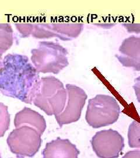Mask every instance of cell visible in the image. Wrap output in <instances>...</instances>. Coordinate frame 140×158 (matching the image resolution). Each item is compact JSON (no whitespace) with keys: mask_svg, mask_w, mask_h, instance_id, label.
<instances>
[{"mask_svg":"<svg viewBox=\"0 0 140 158\" xmlns=\"http://www.w3.org/2000/svg\"><path fill=\"white\" fill-rule=\"evenodd\" d=\"M133 88L137 100L140 103V76L135 80V83Z\"/></svg>","mask_w":140,"mask_h":158,"instance_id":"cell-16","label":"cell"},{"mask_svg":"<svg viewBox=\"0 0 140 158\" xmlns=\"http://www.w3.org/2000/svg\"><path fill=\"white\" fill-rule=\"evenodd\" d=\"M42 135L34 128L22 126L13 130L6 142L11 152L18 158L34 157L41 147Z\"/></svg>","mask_w":140,"mask_h":158,"instance_id":"cell-6","label":"cell"},{"mask_svg":"<svg viewBox=\"0 0 140 158\" xmlns=\"http://www.w3.org/2000/svg\"><path fill=\"white\" fill-rule=\"evenodd\" d=\"M2 54L0 53V69H1V68H2V62H3V59H2Z\"/></svg>","mask_w":140,"mask_h":158,"instance_id":"cell-18","label":"cell"},{"mask_svg":"<svg viewBox=\"0 0 140 158\" xmlns=\"http://www.w3.org/2000/svg\"><path fill=\"white\" fill-rule=\"evenodd\" d=\"M80 152L68 139L60 137L46 143L42 158H78Z\"/></svg>","mask_w":140,"mask_h":158,"instance_id":"cell-10","label":"cell"},{"mask_svg":"<svg viewBox=\"0 0 140 158\" xmlns=\"http://www.w3.org/2000/svg\"><path fill=\"white\" fill-rule=\"evenodd\" d=\"M128 141L130 147L140 148V121H134L130 125Z\"/></svg>","mask_w":140,"mask_h":158,"instance_id":"cell-13","label":"cell"},{"mask_svg":"<svg viewBox=\"0 0 140 158\" xmlns=\"http://www.w3.org/2000/svg\"><path fill=\"white\" fill-rule=\"evenodd\" d=\"M13 43L14 32L11 25L8 23H0V53H6Z\"/></svg>","mask_w":140,"mask_h":158,"instance_id":"cell-12","label":"cell"},{"mask_svg":"<svg viewBox=\"0 0 140 158\" xmlns=\"http://www.w3.org/2000/svg\"><path fill=\"white\" fill-rule=\"evenodd\" d=\"M10 125V114L8 107L0 102V138L4 136Z\"/></svg>","mask_w":140,"mask_h":158,"instance_id":"cell-14","label":"cell"},{"mask_svg":"<svg viewBox=\"0 0 140 158\" xmlns=\"http://www.w3.org/2000/svg\"><path fill=\"white\" fill-rule=\"evenodd\" d=\"M66 89L67 93L66 106L62 113L55 116L60 127L78 121L88 98L85 91L75 85L67 84Z\"/></svg>","mask_w":140,"mask_h":158,"instance_id":"cell-8","label":"cell"},{"mask_svg":"<svg viewBox=\"0 0 140 158\" xmlns=\"http://www.w3.org/2000/svg\"><path fill=\"white\" fill-rule=\"evenodd\" d=\"M122 158H140V151L135 150L129 151Z\"/></svg>","mask_w":140,"mask_h":158,"instance_id":"cell-17","label":"cell"},{"mask_svg":"<svg viewBox=\"0 0 140 158\" xmlns=\"http://www.w3.org/2000/svg\"><path fill=\"white\" fill-rule=\"evenodd\" d=\"M68 51L60 44L41 41L31 51V61L39 73L57 74L69 64Z\"/></svg>","mask_w":140,"mask_h":158,"instance_id":"cell-4","label":"cell"},{"mask_svg":"<svg viewBox=\"0 0 140 158\" xmlns=\"http://www.w3.org/2000/svg\"><path fill=\"white\" fill-rule=\"evenodd\" d=\"M116 57L124 67L140 71V37L131 36L124 40Z\"/></svg>","mask_w":140,"mask_h":158,"instance_id":"cell-9","label":"cell"},{"mask_svg":"<svg viewBox=\"0 0 140 158\" xmlns=\"http://www.w3.org/2000/svg\"><path fill=\"white\" fill-rule=\"evenodd\" d=\"M17 30L23 38L32 36L36 39L57 38L64 41L77 38L82 32L81 23H17Z\"/></svg>","mask_w":140,"mask_h":158,"instance_id":"cell-3","label":"cell"},{"mask_svg":"<svg viewBox=\"0 0 140 158\" xmlns=\"http://www.w3.org/2000/svg\"><path fill=\"white\" fill-rule=\"evenodd\" d=\"M15 128L29 126L37 130L40 135H43L47 125L45 118L39 113L31 108L25 107L17 113L14 118Z\"/></svg>","mask_w":140,"mask_h":158,"instance_id":"cell-11","label":"cell"},{"mask_svg":"<svg viewBox=\"0 0 140 158\" xmlns=\"http://www.w3.org/2000/svg\"><path fill=\"white\" fill-rule=\"evenodd\" d=\"M67 100V90L62 81L54 76H46L40 79L32 103L47 115L56 116L64 110Z\"/></svg>","mask_w":140,"mask_h":158,"instance_id":"cell-2","label":"cell"},{"mask_svg":"<svg viewBox=\"0 0 140 158\" xmlns=\"http://www.w3.org/2000/svg\"><path fill=\"white\" fill-rule=\"evenodd\" d=\"M99 158H118L124 147L123 137L116 131L109 129L96 133L90 141Z\"/></svg>","mask_w":140,"mask_h":158,"instance_id":"cell-7","label":"cell"},{"mask_svg":"<svg viewBox=\"0 0 140 158\" xmlns=\"http://www.w3.org/2000/svg\"><path fill=\"white\" fill-rule=\"evenodd\" d=\"M120 113V108L115 98L98 94L89 100L85 119L92 128H99L116 123Z\"/></svg>","mask_w":140,"mask_h":158,"instance_id":"cell-5","label":"cell"},{"mask_svg":"<svg viewBox=\"0 0 140 158\" xmlns=\"http://www.w3.org/2000/svg\"><path fill=\"white\" fill-rule=\"evenodd\" d=\"M0 158H1V153H0Z\"/></svg>","mask_w":140,"mask_h":158,"instance_id":"cell-19","label":"cell"},{"mask_svg":"<svg viewBox=\"0 0 140 158\" xmlns=\"http://www.w3.org/2000/svg\"><path fill=\"white\" fill-rule=\"evenodd\" d=\"M124 28L127 29L129 33L140 34V23H123Z\"/></svg>","mask_w":140,"mask_h":158,"instance_id":"cell-15","label":"cell"},{"mask_svg":"<svg viewBox=\"0 0 140 158\" xmlns=\"http://www.w3.org/2000/svg\"><path fill=\"white\" fill-rule=\"evenodd\" d=\"M40 79L39 73L28 57L8 54L0 69V92L31 104Z\"/></svg>","mask_w":140,"mask_h":158,"instance_id":"cell-1","label":"cell"}]
</instances>
